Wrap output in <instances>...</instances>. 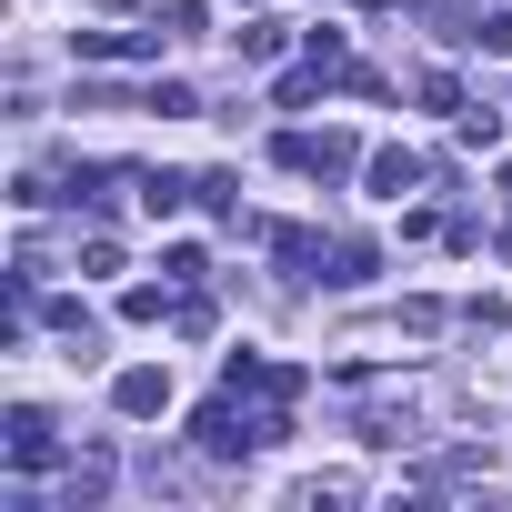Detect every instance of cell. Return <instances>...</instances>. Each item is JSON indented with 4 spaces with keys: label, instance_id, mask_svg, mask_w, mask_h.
<instances>
[{
    "label": "cell",
    "instance_id": "obj_2",
    "mask_svg": "<svg viewBox=\"0 0 512 512\" xmlns=\"http://www.w3.org/2000/svg\"><path fill=\"white\" fill-rule=\"evenodd\" d=\"M11 462H21V472H51V462H61V432H51V412H31V402L11 412Z\"/></svg>",
    "mask_w": 512,
    "mask_h": 512
},
{
    "label": "cell",
    "instance_id": "obj_6",
    "mask_svg": "<svg viewBox=\"0 0 512 512\" xmlns=\"http://www.w3.org/2000/svg\"><path fill=\"white\" fill-rule=\"evenodd\" d=\"M412 181H422V161H412V151H372V191H382V201H402Z\"/></svg>",
    "mask_w": 512,
    "mask_h": 512
},
{
    "label": "cell",
    "instance_id": "obj_11",
    "mask_svg": "<svg viewBox=\"0 0 512 512\" xmlns=\"http://www.w3.org/2000/svg\"><path fill=\"white\" fill-rule=\"evenodd\" d=\"M161 312H181L171 292H121V322H161Z\"/></svg>",
    "mask_w": 512,
    "mask_h": 512
},
{
    "label": "cell",
    "instance_id": "obj_5",
    "mask_svg": "<svg viewBox=\"0 0 512 512\" xmlns=\"http://www.w3.org/2000/svg\"><path fill=\"white\" fill-rule=\"evenodd\" d=\"M372 272H382V251H372V241H332V272H322V282H342V292H362Z\"/></svg>",
    "mask_w": 512,
    "mask_h": 512
},
{
    "label": "cell",
    "instance_id": "obj_10",
    "mask_svg": "<svg viewBox=\"0 0 512 512\" xmlns=\"http://www.w3.org/2000/svg\"><path fill=\"white\" fill-rule=\"evenodd\" d=\"M462 141H472V151H492V141H502V111H482V101H472V111H462Z\"/></svg>",
    "mask_w": 512,
    "mask_h": 512
},
{
    "label": "cell",
    "instance_id": "obj_1",
    "mask_svg": "<svg viewBox=\"0 0 512 512\" xmlns=\"http://www.w3.org/2000/svg\"><path fill=\"white\" fill-rule=\"evenodd\" d=\"M282 161L312 171V181H342V171L362 161V141H352V131H282Z\"/></svg>",
    "mask_w": 512,
    "mask_h": 512
},
{
    "label": "cell",
    "instance_id": "obj_7",
    "mask_svg": "<svg viewBox=\"0 0 512 512\" xmlns=\"http://www.w3.org/2000/svg\"><path fill=\"white\" fill-rule=\"evenodd\" d=\"M101 492H111V462H101V452H91V462H71V492H61V502L81 512V502H101Z\"/></svg>",
    "mask_w": 512,
    "mask_h": 512
},
{
    "label": "cell",
    "instance_id": "obj_8",
    "mask_svg": "<svg viewBox=\"0 0 512 512\" xmlns=\"http://www.w3.org/2000/svg\"><path fill=\"white\" fill-rule=\"evenodd\" d=\"M141 111H161V121H191V111H201V101H191V91H181V81H151V91H141Z\"/></svg>",
    "mask_w": 512,
    "mask_h": 512
},
{
    "label": "cell",
    "instance_id": "obj_9",
    "mask_svg": "<svg viewBox=\"0 0 512 512\" xmlns=\"http://www.w3.org/2000/svg\"><path fill=\"white\" fill-rule=\"evenodd\" d=\"M201 201H211L221 221H241V171H201Z\"/></svg>",
    "mask_w": 512,
    "mask_h": 512
},
{
    "label": "cell",
    "instance_id": "obj_3",
    "mask_svg": "<svg viewBox=\"0 0 512 512\" xmlns=\"http://www.w3.org/2000/svg\"><path fill=\"white\" fill-rule=\"evenodd\" d=\"M111 402H121L131 422H151V412H171V372H151V362H131V372L111 382Z\"/></svg>",
    "mask_w": 512,
    "mask_h": 512
},
{
    "label": "cell",
    "instance_id": "obj_4",
    "mask_svg": "<svg viewBox=\"0 0 512 512\" xmlns=\"http://www.w3.org/2000/svg\"><path fill=\"white\" fill-rule=\"evenodd\" d=\"M131 191H141V211H151V221H171V211H181V201H191L201 181H181V171H141Z\"/></svg>",
    "mask_w": 512,
    "mask_h": 512
}]
</instances>
